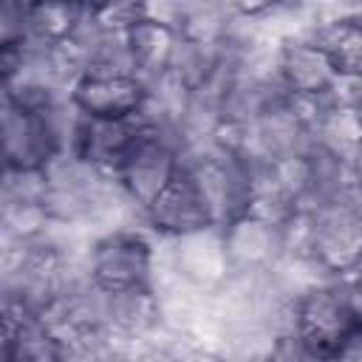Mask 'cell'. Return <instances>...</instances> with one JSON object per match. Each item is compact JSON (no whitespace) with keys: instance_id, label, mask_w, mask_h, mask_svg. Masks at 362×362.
I'll list each match as a JSON object with an SVG mask.
<instances>
[{"instance_id":"cell-1","label":"cell","mask_w":362,"mask_h":362,"mask_svg":"<svg viewBox=\"0 0 362 362\" xmlns=\"http://www.w3.org/2000/svg\"><path fill=\"white\" fill-rule=\"evenodd\" d=\"M88 266L102 288H153L156 280V243L153 232L141 226L113 229L90 243Z\"/></svg>"},{"instance_id":"cell-2","label":"cell","mask_w":362,"mask_h":362,"mask_svg":"<svg viewBox=\"0 0 362 362\" xmlns=\"http://www.w3.org/2000/svg\"><path fill=\"white\" fill-rule=\"evenodd\" d=\"M297 328L339 359L348 339L362 328V317L348 303L339 277H331L297 300Z\"/></svg>"},{"instance_id":"cell-3","label":"cell","mask_w":362,"mask_h":362,"mask_svg":"<svg viewBox=\"0 0 362 362\" xmlns=\"http://www.w3.org/2000/svg\"><path fill=\"white\" fill-rule=\"evenodd\" d=\"M311 255L322 260L334 274L354 269L362 260V221L354 218L337 201L311 212Z\"/></svg>"},{"instance_id":"cell-4","label":"cell","mask_w":362,"mask_h":362,"mask_svg":"<svg viewBox=\"0 0 362 362\" xmlns=\"http://www.w3.org/2000/svg\"><path fill=\"white\" fill-rule=\"evenodd\" d=\"M147 229L158 238H184L204 229H212V212L204 204L195 184L178 173V178L147 206L144 212Z\"/></svg>"},{"instance_id":"cell-5","label":"cell","mask_w":362,"mask_h":362,"mask_svg":"<svg viewBox=\"0 0 362 362\" xmlns=\"http://www.w3.org/2000/svg\"><path fill=\"white\" fill-rule=\"evenodd\" d=\"M277 74H280L283 85L288 88V93H294V96H320L339 76L334 62L328 59V54L297 34H288L280 42Z\"/></svg>"},{"instance_id":"cell-6","label":"cell","mask_w":362,"mask_h":362,"mask_svg":"<svg viewBox=\"0 0 362 362\" xmlns=\"http://www.w3.org/2000/svg\"><path fill=\"white\" fill-rule=\"evenodd\" d=\"M0 141L6 167H45L59 156L37 113H28L8 99H3L0 110Z\"/></svg>"},{"instance_id":"cell-7","label":"cell","mask_w":362,"mask_h":362,"mask_svg":"<svg viewBox=\"0 0 362 362\" xmlns=\"http://www.w3.org/2000/svg\"><path fill=\"white\" fill-rule=\"evenodd\" d=\"M221 232L232 269H274L283 260V229L257 215L246 212Z\"/></svg>"},{"instance_id":"cell-8","label":"cell","mask_w":362,"mask_h":362,"mask_svg":"<svg viewBox=\"0 0 362 362\" xmlns=\"http://www.w3.org/2000/svg\"><path fill=\"white\" fill-rule=\"evenodd\" d=\"M71 99L85 116L127 119L144 105V82L139 76H82Z\"/></svg>"},{"instance_id":"cell-9","label":"cell","mask_w":362,"mask_h":362,"mask_svg":"<svg viewBox=\"0 0 362 362\" xmlns=\"http://www.w3.org/2000/svg\"><path fill=\"white\" fill-rule=\"evenodd\" d=\"M124 37H127V48L133 54L139 79H147L167 68L173 45H175V31L170 25H164L153 17H144L136 25H130L124 31Z\"/></svg>"},{"instance_id":"cell-10","label":"cell","mask_w":362,"mask_h":362,"mask_svg":"<svg viewBox=\"0 0 362 362\" xmlns=\"http://www.w3.org/2000/svg\"><path fill=\"white\" fill-rule=\"evenodd\" d=\"M3 362H59V339L37 317H6Z\"/></svg>"},{"instance_id":"cell-11","label":"cell","mask_w":362,"mask_h":362,"mask_svg":"<svg viewBox=\"0 0 362 362\" xmlns=\"http://www.w3.org/2000/svg\"><path fill=\"white\" fill-rule=\"evenodd\" d=\"M45 195V167H3V204H42Z\"/></svg>"},{"instance_id":"cell-12","label":"cell","mask_w":362,"mask_h":362,"mask_svg":"<svg viewBox=\"0 0 362 362\" xmlns=\"http://www.w3.org/2000/svg\"><path fill=\"white\" fill-rule=\"evenodd\" d=\"M269 362H339V359L331 356L322 345H317L300 328H291L274 339Z\"/></svg>"},{"instance_id":"cell-13","label":"cell","mask_w":362,"mask_h":362,"mask_svg":"<svg viewBox=\"0 0 362 362\" xmlns=\"http://www.w3.org/2000/svg\"><path fill=\"white\" fill-rule=\"evenodd\" d=\"M34 31V3L3 0L0 3V45H20Z\"/></svg>"},{"instance_id":"cell-14","label":"cell","mask_w":362,"mask_h":362,"mask_svg":"<svg viewBox=\"0 0 362 362\" xmlns=\"http://www.w3.org/2000/svg\"><path fill=\"white\" fill-rule=\"evenodd\" d=\"M345 161H348V170H351L354 181H362V141L345 156Z\"/></svg>"},{"instance_id":"cell-15","label":"cell","mask_w":362,"mask_h":362,"mask_svg":"<svg viewBox=\"0 0 362 362\" xmlns=\"http://www.w3.org/2000/svg\"><path fill=\"white\" fill-rule=\"evenodd\" d=\"M354 113H356V122H359V130H362V105H359Z\"/></svg>"}]
</instances>
